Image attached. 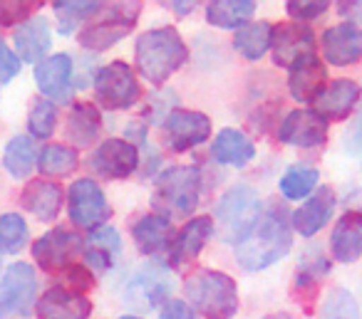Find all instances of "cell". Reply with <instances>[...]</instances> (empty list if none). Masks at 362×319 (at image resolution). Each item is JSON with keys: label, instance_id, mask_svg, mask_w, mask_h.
Listing matches in <instances>:
<instances>
[{"label": "cell", "instance_id": "obj_29", "mask_svg": "<svg viewBox=\"0 0 362 319\" xmlns=\"http://www.w3.org/2000/svg\"><path fill=\"white\" fill-rule=\"evenodd\" d=\"M211 156H214V161L221 166L243 169V166L251 164L253 156H256V146H253V141L248 139L243 131L221 129L211 144Z\"/></svg>", "mask_w": 362, "mask_h": 319}, {"label": "cell", "instance_id": "obj_20", "mask_svg": "<svg viewBox=\"0 0 362 319\" xmlns=\"http://www.w3.org/2000/svg\"><path fill=\"white\" fill-rule=\"evenodd\" d=\"M337 195L330 186H320L315 188V193L310 198H305V203L291 215V225L296 233H300L303 238H313L317 235L327 223H330L332 213H335Z\"/></svg>", "mask_w": 362, "mask_h": 319}, {"label": "cell", "instance_id": "obj_49", "mask_svg": "<svg viewBox=\"0 0 362 319\" xmlns=\"http://www.w3.org/2000/svg\"><path fill=\"white\" fill-rule=\"evenodd\" d=\"M263 319H293L288 312H276V314H268V317H263Z\"/></svg>", "mask_w": 362, "mask_h": 319}, {"label": "cell", "instance_id": "obj_18", "mask_svg": "<svg viewBox=\"0 0 362 319\" xmlns=\"http://www.w3.org/2000/svg\"><path fill=\"white\" fill-rule=\"evenodd\" d=\"M327 87V67L317 55L298 60L288 70V92L300 104H315Z\"/></svg>", "mask_w": 362, "mask_h": 319}, {"label": "cell", "instance_id": "obj_4", "mask_svg": "<svg viewBox=\"0 0 362 319\" xmlns=\"http://www.w3.org/2000/svg\"><path fill=\"white\" fill-rule=\"evenodd\" d=\"M187 299L206 319H233L238 312V287L231 275L202 267L184 279Z\"/></svg>", "mask_w": 362, "mask_h": 319}, {"label": "cell", "instance_id": "obj_44", "mask_svg": "<svg viewBox=\"0 0 362 319\" xmlns=\"http://www.w3.org/2000/svg\"><path fill=\"white\" fill-rule=\"evenodd\" d=\"M159 319H199V317H197V309L184 302V299H169L161 307Z\"/></svg>", "mask_w": 362, "mask_h": 319}, {"label": "cell", "instance_id": "obj_45", "mask_svg": "<svg viewBox=\"0 0 362 319\" xmlns=\"http://www.w3.org/2000/svg\"><path fill=\"white\" fill-rule=\"evenodd\" d=\"M112 258H115V255L105 253V250H100V248H92V245L85 250V265L90 270H97V272H105V270H110L112 267Z\"/></svg>", "mask_w": 362, "mask_h": 319}, {"label": "cell", "instance_id": "obj_16", "mask_svg": "<svg viewBox=\"0 0 362 319\" xmlns=\"http://www.w3.org/2000/svg\"><path fill=\"white\" fill-rule=\"evenodd\" d=\"M75 65L72 57L65 52H57L52 57H45L40 65H35V85L45 100L55 102V104H67L72 100V90H75Z\"/></svg>", "mask_w": 362, "mask_h": 319}, {"label": "cell", "instance_id": "obj_39", "mask_svg": "<svg viewBox=\"0 0 362 319\" xmlns=\"http://www.w3.org/2000/svg\"><path fill=\"white\" fill-rule=\"evenodd\" d=\"M42 8L40 0H0V28H21Z\"/></svg>", "mask_w": 362, "mask_h": 319}, {"label": "cell", "instance_id": "obj_46", "mask_svg": "<svg viewBox=\"0 0 362 319\" xmlns=\"http://www.w3.org/2000/svg\"><path fill=\"white\" fill-rule=\"evenodd\" d=\"M345 149L350 154H360L362 151V104H360V112H357L355 121H352L350 131L345 136Z\"/></svg>", "mask_w": 362, "mask_h": 319}, {"label": "cell", "instance_id": "obj_51", "mask_svg": "<svg viewBox=\"0 0 362 319\" xmlns=\"http://www.w3.org/2000/svg\"><path fill=\"white\" fill-rule=\"evenodd\" d=\"M0 267H3V263H0Z\"/></svg>", "mask_w": 362, "mask_h": 319}, {"label": "cell", "instance_id": "obj_15", "mask_svg": "<svg viewBox=\"0 0 362 319\" xmlns=\"http://www.w3.org/2000/svg\"><path fill=\"white\" fill-rule=\"evenodd\" d=\"M278 141L298 149H317L327 141V121L315 109H293L278 124Z\"/></svg>", "mask_w": 362, "mask_h": 319}, {"label": "cell", "instance_id": "obj_38", "mask_svg": "<svg viewBox=\"0 0 362 319\" xmlns=\"http://www.w3.org/2000/svg\"><path fill=\"white\" fill-rule=\"evenodd\" d=\"M320 319H360V307L352 292L342 287H332L320 309Z\"/></svg>", "mask_w": 362, "mask_h": 319}, {"label": "cell", "instance_id": "obj_9", "mask_svg": "<svg viewBox=\"0 0 362 319\" xmlns=\"http://www.w3.org/2000/svg\"><path fill=\"white\" fill-rule=\"evenodd\" d=\"M80 255H85V240L77 235V230L67 228L50 230L33 245V258L45 272H67L72 265H77Z\"/></svg>", "mask_w": 362, "mask_h": 319}, {"label": "cell", "instance_id": "obj_3", "mask_svg": "<svg viewBox=\"0 0 362 319\" xmlns=\"http://www.w3.org/2000/svg\"><path fill=\"white\" fill-rule=\"evenodd\" d=\"M199 198H202V171L197 166H171L156 179L151 208L171 223L176 218L192 215Z\"/></svg>", "mask_w": 362, "mask_h": 319}, {"label": "cell", "instance_id": "obj_50", "mask_svg": "<svg viewBox=\"0 0 362 319\" xmlns=\"http://www.w3.org/2000/svg\"><path fill=\"white\" fill-rule=\"evenodd\" d=\"M119 319H139L136 314H124V317H119Z\"/></svg>", "mask_w": 362, "mask_h": 319}, {"label": "cell", "instance_id": "obj_19", "mask_svg": "<svg viewBox=\"0 0 362 319\" xmlns=\"http://www.w3.org/2000/svg\"><path fill=\"white\" fill-rule=\"evenodd\" d=\"M330 272V260L322 253L320 245H310L300 253L298 258V270L293 277V294L305 309H310V304L317 297V282Z\"/></svg>", "mask_w": 362, "mask_h": 319}, {"label": "cell", "instance_id": "obj_5", "mask_svg": "<svg viewBox=\"0 0 362 319\" xmlns=\"http://www.w3.org/2000/svg\"><path fill=\"white\" fill-rule=\"evenodd\" d=\"M261 213H263V205L256 191L243 183L233 186L216 203V225H214V233L223 243L241 245L251 235V230L256 228Z\"/></svg>", "mask_w": 362, "mask_h": 319}, {"label": "cell", "instance_id": "obj_33", "mask_svg": "<svg viewBox=\"0 0 362 319\" xmlns=\"http://www.w3.org/2000/svg\"><path fill=\"white\" fill-rule=\"evenodd\" d=\"M35 159H37L35 139L28 134H18L8 141L3 166H6V171L13 179H25V176L35 169Z\"/></svg>", "mask_w": 362, "mask_h": 319}, {"label": "cell", "instance_id": "obj_10", "mask_svg": "<svg viewBox=\"0 0 362 319\" xmlns=\"http://www.w3.org/2000/svg\"><path fill=\"white\" fill-rule=\"evenodd\" d=\"M67 215L72 225L87 230H97L110 220L112 208L107 203L105 191L92 179H77L67 188Z\"/></svg>", "mask_w": 362, "mask_h": 319}, {"label": "cell", "instance_id": "obj_31", "mask_svg": "<svg viewBox=\"0 0 362 319\" xmlns=\"http://www.w3.org/2000/svg\"><path fill=\"white\" fill-rule=\"evenodd\" d=\"M253 0H214L206 6V20L221 30H238L256 13Z\"/></svg>", "mask_w": 362, "mask_h": 319}, {"label": "cell", "instance_id": "obj_12", "mask_svg": "<svg viewBox=\"0 0 362 319\" xmlns=\"http://www.w3.org/2000/svg\"><path fill=\"white\" fill-rule=\"evenodd\" d=\"M211 136V119L204 112L174 109L161 124V144L174 154L194 149Z\"/></svg>", "mask_w": 362, "mask_h": 319}, {"label": "cell", "instance_id": "obj_8", "mask_svg": "<svg viewBox=\"0 0 362 319\" xmlns=\"http://www.w3.org/2000/svg\"><path fill=\"white\" fill-rule=\"evenodd\" d=\"M95 97L105 109H132L141 100V87L127 62L117 60L95 75Z\"/></svg>", "mask_w": 362, "mask_h": 319}, {"label": "cell", "instance_id": "obj_28", "mask_svg": "<svg viewBox=\"0 0 362 319\" xmlns=\"http://www.w3.org/2000/svg\"><path fill=\"white\" fill-rule=\"evenodd\" d=\"M102 131V114L95 104L90 102H77L72 104L70 114L65 121V136L70 139L72 146H92Z\"/></svg>", "mask_w": 362, "mask_h": 319}, {"label": "cell", "instance_id": "obj_22", "mask_svg": "<svg viewBox=\"0 0 362 319\" xmlns=\"http://www.w3.org/2000/svg\"><path fill=\"white\" fill-rule=\"evenodd\" d=\"M211 235H214L211 215H199V218L189 220V223L176 233L174 243H171V250L166 253V263H169L171 267H176V265L197 260Z\"/></svg>", "mask_w": 362, "mask_h": 319}, {"label": "cell", "instance_id": "obj_40", "mask_svg": "<svg viewBox=\"0 0 362 319\" xmlns=\"http://www.w3.org/2000/svg\"><path fill=\"white\" fill-rule=\"evenodd\" d=\"M327 8H330V3H325V0H288L286 3L288 16L296 23L315 20V18L325 16Z\"/></svg>", "mask_w": 362, "mask_h": 319}, {"label": "cell", "instance_id": "obj_47", "mask_svg": "<svg viewBox=\"0 0 362 319\" xmlns=\"http://www.w3.org/2000/svg\"><path fill=\"white\" fill-rule=\"evenodd\" d=\"M337 16L352 25H362V0H342L337 3Z\"/></svg>", "mask_w": 362, "mask_h": 319}, {"label": "cell", "instance_id": "obj_42", "mask_svg": "<svg viewBox=\"0 0 362 319\" xmlns=\"http://www.w3.org/2000/svg\"><path fill=\"white\" fill-rule=\"evenodd\" d=\"M62 275H65V282L70 284L67 289H72V292L85 294L87 289L95 287V272H92L87 265H72V267Z\"/></svg>", "mask_w": 362, "mask_h": 319}, {"label": "cell", "instance_id": "obj_6", "mask_svg": "<svg viewBox=\"0 0 362 319\" xmlns=\"http://www.w3.org/2000/svg\"><path fill=\"white\" fill-rule=\"evenodd\" d=\"M141 3H110L102 6V11L95 18L87 20V25L80 30L77 42L80 47L90 52H105L119 40H124L134 25L139 23Z\"/></svg>", "mask_w": 362, "mask_h": 319}, {"label": "cell", "instance_id": "obj_37", "mask_svg": "<svg viewBox=\"0 0 362 319\" xmlns=\"http://www.w3.org/2000/svg\"><path fill=\"white\" fill-rule=\"evenodd\" d=\"M57 126V104L50 100H35L28 114V131L33 139H50Z\"/></svg>", "mask_w": 362, "mask_h": 319}, {"label": "cell", "instance_id": "obj_7", "mask_svg": "<svg viewBox=\"0 0 362 319\" xmlns=\"http://www.w3.org/2000/svg\"><path fill=\"white\" fill-rule=\"evenodd\" d=\"M171 289H174L171 265L166 260H149V263H144L132 275L129 284H127L124 299L129 307L149 312V309H156L159 304L164 307L169 302Z\"/></svg>", "mask_w": 362, "mask_h": 319}, {"label": "cell", "instance_id": "obj_26", "mask_svg": "<svg viewBox=\"0 0 362 319\" xmlns=\"http://www.w3.org/2000/svg\"><path fill=\"white\" fill-rule=\"evenodd\" d=\"M132 238L144 255H161L171 250L176 230L166 218L156 213H146L132 223Z\"/></svg>", "mask_w": 362, "mask_h": 319}, {"label": "cell", "instance_id": "obj_36", "mask_svg": "<svg viewBox=\"0 0 362 319\" xmlns=\"http://www.w3.org/2000/svg\"><path fill=\"white\" fill-rule=\"evenodd\" d=\"M30 240V230L21 213L0 215V255H18Z\"/></svg>", "mask_w": 362, "mask_h": 319}, {"label": "cell", "instance_id": "obj_27", "mask_svg": "<svg viewBox=\"0 0 362 319\" xmlns=\"http://www.w3.org/2000/svg\"><path fill=\"white\" fill-rule=\"evenodd\" d=\"M360 100V85L355 80H332L315 102V112L325 121H342Z\"/></svg>", "mask_w": 362, "mask_h": 319}, {"label": "cell", "instance_id": "obj_48", "mask_svg": "<svg viewBox=\"0 0 362 319\" xmlns=\"http://www.w3.org/2000/svg\"><path fill=\"white\" fill-rule=\"evenodd\" d=\"M171 8H174V13H179V16H189V13L197 8V3H171Z\"/></svg>", "mask_w": 362, "mask_h": 319}, {"label": "cell", "instance_id": "obj_32", "mask_svg": "<svg viewBox=\"0 0 362 319\" xmlns=\"http://www.w3.org/2000/svg\"><path fill=\"white\" fill-rule=\"evenodd\" d=\"M320 181V171L310 164H293L286 169V174L278 181L283 198L286 200H303L315 193V186Z\"/></svg>", "mask_w": 362, "mask_h": 319}, {"label": "cell", "instance_id": "obj_35", "mask_svg": "<svg viewBox=\"0 0 362 319\" xmlns=\"http://www.w3.org/2000/svg\"><path fill=\"white\" fill-rule=\"evenodd\" d=\"M105 3H95V0H57L52 11L57 18V28L62 35H70L80 23H85L87 18H95L102 11Z\"/></svg>", "mask_w": 362, "mask_h": 319}, {"label": "cell", "instance_id": "obj_34", "mask_svg": "<svg viewBox=\"0 0 362 319\" xmlns=\"http://www.w3.org/2000/svg\"><path fill=\"white\" fill-rule=\"evenodd\" d=\"M80 164V156L77 149L62 144H47L45 149L37 156V171L42 176H50V179H62V176H70L72 171Z\"/></svg>", "mask_w": 362, "mask_h": 319}, {"label": "cell", "instance_id": "obj_25", "mask_svg": "<svg viewBox=\"0 0 362 319\" xmlns=\"http://www.w3.org/2000/svg\"><path fill=\"white\" fill-rule=\"evenodd\" d=\"M330 253L337 263L352 265L362 255V210H345L330 233Z\"/></svg>", "mask_w": 362, "mask_h": 319}, {"label": "cell", "instance_id": "obj_14", "mask_svg": "<svg viewBox=\"0 0 362 319\" xmlns=\"http://www.w3.org/2000/svg\"><path fill=\"white\" fill-rule=\"evenodd\" d=\"M271 52L278 67L291 70L298 60L315 55V32L305 23H278L273 25Z\"/></svg>", "mask_w": 362, "mask_h": 319}, {"label": "cell", "instance_id": "obj_17", "mask_svg": "<svg viewBox=\"0 0 362 319\" xmlns=\"http://www.w3.org/2000/svg\"><path fill=\"white\" fill-rule=\"evenodd\" d=\"M320 50L327 65L350 67L362 60V28L352 23H340L322 32Z\"/></svg>", "mask_w": 362, "mask_h": 319}, {"label": "cell", "instance_id": "obj_1", "mask_svg": "<svg viewBox=\"0 0 362 319\" xmlns=\"http://www.w3.org/2000/svg\"><path fill=\"white\" fill-rule=\"evenodd\" d=\"M293 248V225L286 208L271 203L258 218L256 228L251 230L241 245H236V263L246 272H261V270L276 265Z\"/></svg>", "mask_w": 362, "mask_h": 319}, {"label": "cell", "instance_id": "obj_41", "mask_svg": "<svg viewBox=\"0 0 362 319\" xmlns=\"http://www.w3.org/2000/svg\"><path fill=\"white\" fill-rule=\"evenodd\" d=\"M87 240H90L92 248H100V250H105V253H110V255H119L122 253V238H119V233L112 228V225H102V228L92 230Z\"/></svg>", "mask_w": 362, "mask_h": 319}, {"label": "cell", "instance_id": "obj_30", "mask_svg": "<svg viewBox=\"0 0 362 319\" xmlns=\"http://www.w3.org/2000/svg\"><path fill=\"white\" fill-rule=\"evenodd\" d=\"M271 40H273V25L266 20L251 23L248 20L246 25H241L233 35V47L241 57L256 62L271 50Z\"/></svg>", "mask_w": 362, "mask_h": 319}, {"label": "cell", "instance_id": "obj_21", "mask_svg": "<svg viewBox=\"0 0 362 319\" xmlns=\"http://www.w3.org/2000/svg\"><path fill=\"white\" fill-rule=\"evenodd\" d=\"M37 319H87L92 314V302L80 292L67 287H50L35 302Z\"/></svg>", "mask_w": 362, "mask_h": 319}, {"label": "cell", "instance_id": "obj_2", "mask_svg": "<svg viewBox=\"0 0 362 319\" xmlns=\"http://www.w3.org/2000/svg\"><path fill=\"white\" fill-rule=\"evenodd\" d=\"M189 60V47L176 28H154L136 37L134 62L139 75L151 85H164Z\"/></svg>", "mask_w": 362, "mask_h": 319}, {"label": "cell", "instance_id": "obj_13", "mask_svg": "<svg viewBox=\"0 0 362 319\" xmlns=\"http://www.w3.org/2000/svg\"><path fill=\"white\" fill-rule=\"evenodd\" d=\"M87 164L100 179H129L139 169V149L129 139H107L92 151Z\"/></svg>", "mask_w": 362, "mask_h": 319}, {"label": "cell", "instance_id": "obj_11", "mask_svg": "<svg viewBox=\"0 0 362 319\" xmlns=\"http://www.w3.org/2000/svg\"><path fill=\"white\" fill-rule=\"evenodd\" d=\"M37 279L28 263H13L0 277V319L28 317L35 304Z\"/></svg>", "mask_w": 362, "mask_h": 319}, {"label": "cell", "instance_id": "obj_43", "mask_svg": "<svg viewBox=\"0 0 362 319\" xmlns=\"http://www.w3.org/2000/svg\"><path fill=\"white\" fill-rule=\"evenodd\" d=\"M18 72H21V57L6 45V40H0V87L16 80Z\"/></svg>", "mask_w": 362, "mask_h": 319}, {"label": "cell", "instance_id": "obj_23", "mask_svg": "<svg viewBox=\"0 0 362 319\" xmlns=\"http://www.w3.org/2000/svg\"><path fill=\"white\" fill-rule=\"evenodd\" d=\"M21 205L42 223H52V220H57L62 205H65V191L55 181H30L21 193Z\"/></svg>", "mask_w": 362, "mask_h": 319}, {"label": "cell", "instance_id": "obj_24", "mask_svg": "<svg viewBox=\"0 0 362 319\" xmlns=\"http://www.w3.org/2000/svg\"><path fill=\"white\" fill-rule=\"evenodd\" d=\"M13 45H16L18 57H21L23 62L40 65L52 45V30H50L47 18L33 16L28 23L16 28V32H13Z\"/></svg>", "mask_w": 362, "mask_h": 319}]
</instances>
